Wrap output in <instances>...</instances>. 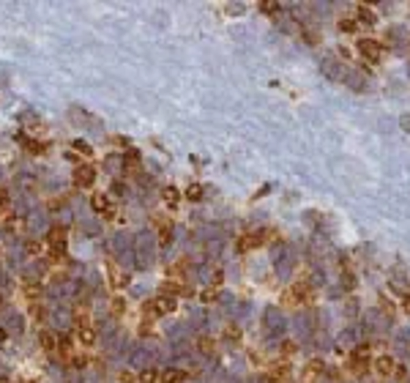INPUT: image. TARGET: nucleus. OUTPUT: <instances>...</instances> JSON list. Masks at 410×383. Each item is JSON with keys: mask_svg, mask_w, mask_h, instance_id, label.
I'll use <instances>...</instances> for the list:
<instances>
[{"mask_svg": "<svg viewBox=\"0 0 410 383\" xmlns=\"http://www.w3.org/2000/svg\"><path fill=\"white\" fill-rule=\"evenodd\" d=\"M172 310H175V301L167 298V296H159V298H154V301L145 304V315H154V318H162V315H167V312H172Z\"/></svg>", "mask_w": 410, "mask_h": 383, "instance_id": "f257e3e1", "label": "nucleus"}, {"mask_svg": "<svg viewBox=\"0 0 410 383\" xmlns=\"http://www.w3.org/2000/svg\"><path fill=\"white\" fill-rule=\"evenodd\" d=\"M93 181H96V170H93L90 164H80L77 170H74V186L77 189L93 186Z\"/></svg>", "mask_w": 410, "mask_h": 383, "instance_id": "f03ea898", "label": "nucleus"}, {"mask_svg": "<svg viewBox=\"0 0 410 383\" xmlns=\"http://www.w3.org/2000/svg\"><path fill=\"white\" fill-rule=\"evenodd\" d=\"M104 268H107V282H110V288H123L128 282V276L123 274V271L118 268V263H115V260H107V263H104Z\"/></svg>", "mask_w": 410, "mask_h": 383, "instance_id": "7ed1b4c3", "label": "nucleus"}, {"mask_svg": "<svg viewBox=\"0 0 410 383\" xmlns=\"http://www.w3.org/2000/svg\"><path fill=\"white\" fill-rule=\"evenodd\" d=\"M369 364V348H356L353 353H350V367H353L356 375H361L366 370Z\"/></svg>", "mask_w": 410, "mask_h": 383, "instance_id": "20e7f679", "label": "nucleus"}, {"mask_svg": "<svg viewBox=\"0 0 410 383\" xmlns=\"http://www.w3.org/2000/svg\"><path fill=\"white\" fill-rule=\"evenodd\" d=\"M358 52L369 60H380V55H383V47H380L374 38H364V42H358Z\"/></svg>", "mask_w": 410, "mask_h": 383, "instance_id": "39448f33", "label": "nucleus"}, {"mask_svg": "<svg viewBox=\"0 0 410 383\" xmlns=\"http://www.w3.org/2000/svg\"><path fill=\"white\" fill-rule=\"evenodd\" d=\"M262 236H266V233H246V236H241V238H238V244H236V246H238V252H246V249L260 246V244L266 241Z\"/></svg>", "mask_w": 410, "mask_h": 383, "instance_id": "423d86ee", "label": "nucleus"}, {"mask_svg": "<svg viewBox=\"0 0 410 383\" xmlns=\"http://www.w3.org/2000/svg\"><path fill=\"white\" fill-rule=\"evenodd\" d=\"M77 342H80V348H93L98 342V334H96V328L93 326H85V328H77Z\"/></svg>", "mask_w": 410, "mask_h": 383, "instance_id": "0eeeda50", "label": "nucleus"}, {"mask_svg": "<svg viewBox=\"0 0 410 383\" xmlns=\"http://www.w3.org/2000/svg\"><path fill=\"white\" fill-rule=\"evenodd\" d=\"M46 244H50L52 249H63L66 246V228H52L50 233H46Z\"/></svg>", "mask_w": 410, "mask_h": 383, "instance_id": "6e6552de", "label": "nucleus"}, {"mask_svg": "<svg viewBox=\"0 0 410 383\" xmlns=\"http://www.w3.org/2000/svg\"><path fill=\"white\" fill-rule=\"evenodd\" d=\"M38 345H41V350H44V353H55L58 350V334L44 328V332L38 334Z\"/></svg>", "mask_w": 410, "mask_h": 383, "instance_id": "1a4fd4ad", "label": "nucleus"}, {"mask_svg": "<svg viewBox=\"0 0 410 383\" xmlns=\"http://www.w3.org/2000/svg\"><path fill=\"white\" fill-rule=\"evenodd\" d=\"M320 372H323V364H320V362H309L306 367H304V372H301V383H314Z\"/></svg>", "mask_w": 410, "mask_h": 383, "instance_id": "9d476101", "label": "nucleus"}, {"mask_svg": "<svg viewBox=\"0 0 410 383\" xmlns=\"http://www.w3.org/2000/svg\"><path fill=\"white\" fill-rule=\"evenodd\" d=\"M156 224H159V244H162V246H167V244L172 241V222H167V219H156Z\"/></svg>", "mask_w": 410, "mask_h": 383, "instance_id": "9b49d317", "label": "nucleus"}, {"mask_svg": "<svg viewBox=\"0 0 410 383\" xmlns=\"http://www.w3.org/2000/svg\"><path fill=\"white\" fill-rule=\"evenodd\" d=\"M159 380L162 383H184L186 380V372H184V370H162Z\"/></svg>", "mask_w": 410, "mask_h": 383, "instance_id": "f8f14e48", "label": "nucleus"}, {"mask_svg": "<svg viewBox=\"0 0 410 383\" xmlns=\"http://www.w3.org/2000/svg\"><path fill=\"white\" fill-rule=\"evenodd\" d=\"M374 370H378L380 375H394L396 364H394V358H391V356H380L378 362H374Z\"/></svg>", "mask_w": 410, "mask_h": 383, "instance_id": "ddd939ff", "label": "nucleus"}, {"mask_svg": "<svg viewBox=\"0 0 410 383\" xmlns=\"http://www.w3.org/2000/svg\"><path fill=\"white\" fill-rule=\"evenodd\" d=\"M162 290L170 296V298H172V296H186V293H189V290H186L184 285H180L178 280H167V282L162 285Z\"/></svg>", "mask_w": 410, "mask_h": 383, "instance_id": "4468645a", "label": "nucleus"}, {"mask_svg": "<svg viewBox=\"0 0 410 383\" xmlns=\"http://www.w3.org/2000/svg\"><path fill=\"white\" fill-rule=\"evenodd\" d=\"M197 348H200V353H205V356H214V350H216L214 336H208V334L197 336Z\"/></svg>", "mask_w": 410, "mask_h": 383, "instance_id": "2eb2a0df", "label": "nucleus"}, {"mask_svg": "<svg viewBox=\"0 0 410 383\" xmlns=\"http://www.w3.org/2000/svg\"><path fill=\"white\" fill-rule=\"evenodd\" d=\"M90 206H93V211L107 214V211H110V197H107V194H93V197H90Z\"/></svg>", "mask_w": 410, "mask_h": 383, "instance_id": "dca6fc26", "label": "nucleus"}, {"mask_svg": "<svg viewBox=\"0 0 410 383\" xmlns=\"http://www.w3.org/2000/svg\"><path fill=\"white\" fill-rule=\"evenodd\" d=\"M58 350H60V356H63V358L72 356L74 348H72V336H68V334H60V336H58Z\"/></svg>", "mask_w": 410, "mask_h": 383, "instance_id": "f3484780", "label": "nucleus"}, {"mask_svg": "<svg viewBox=\"0 0 410 383\" xmlns=\"http://www.w3.org/2000/svg\"><path fill=\"white\" fill-rule=\"evenodd\" d=\"M22 290H25V296H28L30 301L41 298V285H36V282H25V285H22Z\"/></svg>", "mask_w": 410, "mask_h": 383, "instance_id": "a211bd4d", "label": "nucleus"}, {"mask_svg": "<svg viewBox=\"0 0 410 383\" xmlns=\"http://www.w3.org/2000/svg\"><path fill=\"white\" fill-rule=\"evenodd\" d=\"M184 271H186V263H184V260H178V263L167 266V276H170V280H172V276H184Z\"/></svg>", "mask_w": 410, "mask_h": 383, "instance_id": "6ab92c4d", "label": "nucleus"}, {"mask_svg": "<svg viewBox=\"0 0 410 383\" xmlns=\"http://www.w3.org/2000/svg\"><path fill=\"white\" fill-rule=\"evenodd\" d=\"M282 304L287 306V310H290V306H298V304H301V301H298V296L292 293V288H290V290H284V293H282Z\"/></svg>", "mask_w": 410, "mask_h": 383, "instance_id": "aec40b11", "label": "nucleus"}, {"mask_svg": "<svg viewBox=\"0 0 410 383\" xmlns=\"http://www.w3.org/2000/svg\"><path fill=\"white\" fill-rule=\"evenodd\" d=\"M162 197H164V202H170V206H175V202H178V189H175V186H164Z\"/></svg>", "mask_w": 410, "mask_h": 383, "instance_id": "412c9836", "label": "nucleus"}, {"mask_svg": "<svg viewBox=\"0 0 410 383\" xmlns=\"http://www.w3.org/2000/svg\"><path fill=\"white\" fill-rule=\"evenodd\" d=\"M110 310H112V315H123V312H126V301H123L120 298V296H115V298H112V306H110Z\"/></svg>", "mask_w": 410, "mask_h": 383, "instance_id": "4be33fe9", "label": "nucleus"}, {"mask_svg": "<svg viewBox=\"0 0 410 383\" xmlns=\"http://www.w3.org/2000/svg\"><path fill=\"white\" fill-rule=\"evenodd\" d=\"M25 249H28V252H30V254H41V252H44V241H28L25 244Z\"/></svg>", "mask_w": 410, "mask_h": 383, "instance_id": "5701e85b", "label": "nucleus"}, {"mask_svg": "<svg viewBox=\"0 0 410 383\" xmlns=\"http://www.w3.org/2000/svg\"><path fill=\"white\" fill-rule=\"evenodd\" d=\"M11 208V194L6 189H0V214H6Z\"/></svg>", "mask_w": 410, "mask_h": 383, "instance_id": "b1692460", "label": "nucleus"}, {"mask_svg": "<svg viewBox=\"0 0 410 383\" xmlns=\"http://www.w3.org/2000/svg\"><path fill=\"white\" fill-rule=\"evenodd\" d=\"M356 28H358V25H356V22L350 20V16H344V20H339V30H342V33H353Z\"/></svg>", "mask_w": 410, "mask_h": 383, "instance_id": "393cba45", "label": "nucleus"}, {"mask_svg": "<svg viewBox=\"0 0 410 383\" xmlns=\"http://www.w3.org/2000/svg\"><path fill=\"white\" fill-rule=\"evenodd\" d=\"M186 197H189V200H200V197H202V186H200V184H192V186L186 189Z\"/></svg>", "mask_w": 410, "mask_h": 383, "instance_id": "a878e982", "label": "nucleus"}, {"mask_svg": "<svg viewBox=\"0 0 410 383\" xmlns=\"http://www.w3.org/2000/svg\"><path fill=\"white\" fill-rule=\"evenodd\" d=\"M358 16H361V22H374V14H372V8H366V6H358Z\"/></svg>", "mask_w": 410, "mask_h": 383, "instance_id": "bb28decb", "label": "nucleus"}, {"mask_svg": "<svg viewBox=\"0 0 410 383\" xmlns=\"http://www.w3.org/2000/svg\"><path fill=\"white\" fill-rule=\"evenodd\" d=\"M342 285H344V290H353L356 288V276L350 274V271H342Z\"/></svg>", "mask_w": 410, "mask_h": 383, "instance_id": "cd10ccee", "label": "nucleus"}, {"mask_svg": "<svg viewBox=\"0 0 410 383\" xmlns=\"http://www.w3.org/2000/svg\"><path fill=\"white\" fill-rule=\"evenodd\" d=\"M216 296H219V293H216V288H208V290H202L200 298L205 301V304H210V301H216Z\"/></svg>", "mask_w": 410, "mask_h": 383, "instance_id": "c85d7f7f", "label": "nucleus"}, {"mask_svg": "<svg viewBox=\"0 0 410 383\" xmlns=\"http://www.w3.org/2000/svg\"><path fill=\"white\" fill-rule=\"evenodd\" d=\"M74 148H77L82 156H90V154H93V150H90V145H88V142H82V140H74Z\"/></svg>", "mask_w": 410, "mask_h": 383, "instance_id": "c756f323", "label": "nucleus"}, {"mask_svg": "<svg viewBox=\"0 0 410 383\" xmlns=\"http://www.w3.org/2000/svg\"><path fill=\"white\" fill-rule=\"evenodd\" d=\"M156 378H159V375H156L154 370H145V372H140V380H142V383H154Z\"/></svg>", "mask_w": 410, "mask_h": 383, "instance_id": "7c9ffc66", "label": "nucleus"}, {"mask_svg": "<svg viewBox=\"0 0 410 383\" xmlns=\"http://www.w3.org/2000/svg\"><path fill=\"white\" fill-rule=\"evenodd\" d=\"M260 11H266V14H279V3H260Z\"/></svg>", "mask_w": 410, "mask_h": 383, "instance_id": "2f4dec72", "label": "nucleus"}, {"mask_svg": "<svg viewBox=\"0 0 410 383\" xmlns=\"http://www.w3.org/2000/svg\"><path fill=\"white\" fill-rule=\"evenodd\" d=\"M224 336H227V340H241V328L227 326V328H224Z\"/></svg>", "mask_w": 410, "mask_h": 383, "instance_id": "473e14b6", "label": "nucleus"}, {"mask_svg": "<svg viewBox=\"0 0 410 383\" xmlns=\"http://www.w3.org/2000/svg\"><path fill=\"white\" fill-rule=\"evenodd\" d=\"M28 148H30V154H44L46 145L44 142H28Z\"/></svg>", "mask_w": 410, "mask_h": 383, "instance_id": "72a5a7b5", "label": "nucleus"}, {"mask_svg": "<svg viewBox=\"0 0 410 383\" xmlns=\"http://www.w3.org/2000/svg\"><path fill=\"white\" fill-rule=\"evenodd\" d=\"M134 380H137V378H134L132 372H120V383H134Z\"/></svg>", "mask_w": 410, "mask_h": 383, "instance_id": "f704fd0d", "label": "nucleus"}, {"mask_svg": "<svg viewBox=\"0 0 410 383\" xmlns=\"http://www.w3.org/2000/svg\"><path fill=\"white\" fill-rule=\"evenodd\" d=\"M30 315L36 318V320H41V318H44V310H41V306H33V310H30Z\"/></svg>", "mask_w": 410, "mask_h": 383, "instance_id": "c9c22d12", "label": "nucleus"}, {"mask_svg": "<svg viewBox=\"0 0 410 383\" xmlns=\"http://www.w3.org/2000/svg\"><path fill=\"white\" fill-rule=\"evenodd\" d=\"M72 364H74V367H85V356H77V358H72Z\"/></svg>", "mask_w": 410, "mask_h": 383, "instance_id": "e433bc0d", "label": "nucleus"}, {"mask_svg": "<svg viewBox=\"0 0 410 383\" xmlns=\"http://www.w3.org/2000/svg\"><path fill=\"white\" fill-rule=\"evenodd\" d=\"M394 375L402 380V378H405V367H396V370H394Z\"/></svg>", "mask_w": 410, "mask_h": 383, "instance_id": "4c0bfd02", "label": "nucleus"}, {"mask_svg": "<svg viewBox=\"0 0 410 383\" xmlns=\"http://www.w3.org/2000/svg\"><path fill=\"white\" fill-rule=\"evenodd\" d=\"M20 383H36V380H30V378H28V380H20Z\"/></svg>", "mask_w": 410, "mask_h": 383, "instance_id": "58836bf2", "label": "nucleus"}, {"mask_svg": "<svg viewBox=\"0 0 410 383\" xmlns=\"http://www.w3.org/2000/svg\"><path fill=\"white\" fill-rule=\"evenodd\" d=\"M0 383H11V380L8 378H0Z\"/></svg>", "mask_w": 410, "mask_h": 383, "instance_id": "ea45409f", "label": "nucleus"}, {"mask_svg": "<svg viewBox=\"0 0 410 383\" xmlns=\"http://www.w3.org/2000/svg\"><path fill=\"white\" fill-rule=\"evenodd\" d=\"M0 306H3V296H0Z\"/></svg>", "mask_w": 410, "mask_h": 383, "instance_id": "a19ab883", "label": "nucleus"}]
</instances>
